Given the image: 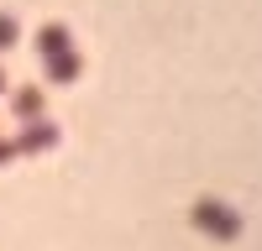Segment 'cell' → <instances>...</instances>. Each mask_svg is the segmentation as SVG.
Masks as SVG:
<instances>
[{
	"label": "cell",
	"mask_w": 262,
	"mask_h": 251,
	"mask_svg": "<svg viewBox=\"0 0 262 251\" xmlns=\"http://www.w3.org/2000/svg\"><path fill=\"white\" fill-rule=\"evenodd\" d=\"M42 47H48V53H63V47H69V32H63V27H48V32H42Z\"/></svg>",
	"instance_id": "1"
},
{
	"label": "cell",
	"mask_w": 262,
	"mask_h": 251,
	"mask_svg": "<svg viewBox=\"0 0 262 251\" xmlns=\"http://www.w3.org/2000/svg\"><path fill=\"white\" fill-rule=\"evenodd\" d=\"M11 42H16V21L0 16V47H11Z\"/></svg>",
	"instance_id": "2"
}]
</instances>
